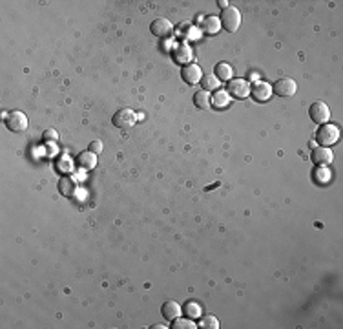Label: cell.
<instances>
[{"mask_svg": "<svg viewBox=\"0 0 343 329\" xmlns=\"http://www.w3.org/2000/svg\"><path fill=\"white\" fill-rule=\"evenodd\" d=\"M88 150H92L94 154H100V152H102V143H100L99 139H95V141L90 143Z\"/></svg>", "mask_w": 343, "mask_h": 329, "instance_id": "26", "label": "cell"}, {"mask_svg": "<svg viewBox=\"0 0 343 329\" xmlns=\"http://www.w3.org/2000/svg\"><path fill=\"white\" fill-rule=\"evenodd\" d=\"M68 165L70 167H72V159H70V157H62V159H60V170H68Z\"/></svg>", "mask_w": 343, "mask_h": 329, "instance_id": "27", "label": "cell"}, {"mask_svg": "<svg viewBox=\"0 0 343 329\" xmlns=\"http://www.w3.org/2000/svg\"><path fill=\"white\" fill-rule=\"evenodd\" d=\"M194 105L198 106V108H201V110L210 108V94H208V92H204V90H199V92H196V94H194Z\"/></svg>", "mask_w": 343, "mask_h": 329, "instance_id": "19", "label": "cell"}, {"mask_svg": "<svg viewBox=\"0 0 343 329\" xmlns=\"http://www.w3.org/2000/svg\"><path fill=\"white\" fill-rule=\"evenodd\" d=\"M181 77L186 81L188 84H196V83H201V77H203V72L199 68L198 64H186L182 66V72H181Z\"/></svg>", "mask_w": 343, "mask_h": 329, "instance_id": "12", "label": "cell"}, {"mask_svg": "<svg viewBox=\"0 0 343 329\" xmlns=\"http://www.w3.org/2000/svg\"><path fill=\"white\" fill-rule=\"evenodd\" d=\"M226 92H228L232 97H236V99H244V97H248L250 95V84H248V81H244V79H230Z\"/></svg>", "mask_w": 343, "mask_h": 329, "instance_id": "7", "label": "cell"}, {"mask_svg": "<svg viewBox=\"0 0 343 329\" xmlns=\"http://www.w3.org/2000/svg\"><path fill=\"white\" fill-rule=\"evenodd\" d=\"M230 103V94L226 90H216L214 95L210 97V105H214L216 108H224Z\"/></svg>", "mask_w": 343, "mask_h": 329, "instance_id": "16", "label": "cell"}, {"mask_svg": "<svg viewBox=\"0 0 343 329\" xmlns=\"http://www.w3.org/2000/svg\"><path fill=\"white\" fill-rule=\"evenodd\" d=\"M184 313H186L188 318L201 316V305H199L198 302H186L184 303Z\"/></svg>", "mask_w": 343, "mask_h": 329, "instance_id": "23", "label": "cell"}, {"mask_svg": "<svg viewBox=\"0 0 343 329\" xmlns=\"http://www.w3.org/2000/svg\"><path fill=\"white\" fill-rule=\"evenodd\" d=\"M308 115H310V119L314 121V123L323 125V123H327V121L330 119V110H328V106L325 105L323 101H316V103L308 108Z\"/></svg>", "mask_w": 343, "mask_h": 329, "instance_id": "8", "label": "cell"}, {"mask_svg": "<svg viewBox=\"0 0 343 329\" xmlns=\"http://www.w3.org/2000/svg\"><path fill=\"white\" fill-rule=\"evenodd\" d=\"M316 141L322 146H332L340 141V128L332 123H323L316 132Z\"/></svg>", "mask_w": 343, "mask_h": 329, "instance_id": "1", "label": "cell"}, {"mask_svg": "<svg viewBox=\"0 0 343 329\" xmlns=\"http://www.w3.org/2000/svg\"><path fill=\"white\" fill-rule=\"evenodd\" d=\"M272 92H274L276 95H280V97H292V95L298 92V84H296V81L290 77H281L274 83Z\"/></svg>", "mask_w": 343, "mask_h": 329, "instance_id": "5", "label": "cell"}, {"mask_svg": "<svg viewBox=\"0 0 343 329\" xmlns=\"http://www.w3.org/2000/svg\"><path fill=\"white\" fill-rule=\"evenodd\" d=\"M250 95L254 97L258 103H265V101L270 99L272 95V86L268 83H263V81H258L250 86Z\"/></svg>", "mask_w": 343, "mask_h": 329, "instance_id": "10", "label": "cell"}, {"mask_svg": "<svg viewBox=\"0 0 343 329\" xmlns=\"http://www.w3.org/2000/svg\"><path fill=\"white\" fill-rule=\"evenodd\" d=\"M161 313H162V316H164V318L172 322V320H176L177 316H181L182 309H181V305L176 302V300H166V302L162 303Z\"/></svg>", "mask_w": 343, "mask_h": 329, "instance_id": "13", "label": "cell"}, {"mask_svg": "<svg viewBox=\"0 0 343 329\" xmlns=\"http://www.w3.org/2000/svg\"><path fill=\"white\" fill-rule=\"evenodd\" d=\"M219 8H223V10H224V8H228V6H226V2H224V0H221V2H219Z\"/></svg>", "mask_w": 343, "mask_h": 329, "instance_id": "28", "label": "cell"}, {"mask_svg": "<svg viewBox=\"0 0 343 329\" xmlns=\"http://www.w3.org/2000/svg\"><path fill=\"white\" fill-rule=\"evenodd\" d=\"M44 141H48V143H55L58 139V134H57V130H52V128H48V130H44Z\"/></svg>", "mask_w": 343, "mask_h": 329, "instance_id": "25", "label": "cell"}, {"mask_svg": "<svg viewBox=\"0 0 343 329\" xmlns=\"http://www.w3.org/2000/svg\"><path fill=\"white\" fill-rule=\"evenodd\" d=\"M172 59H174L177 64L186 66V64L192 63V59H194L192 48L188 46L186 42H179V44H176V46H174V50H172Z\"/></svg>", "mask_w": 343, "mask_h": 329, "instance_id": "6", "label": "cell"}, {"mask_svg": "<svg viewBox=\"0 0 343 329\" xmlns=\"http://www.w3.org/2000/svg\"><path fill=\"white\" fill-rule=\"evenodd\" d=\"M75 190H77V185H75V181L72 178L64 176V178L58 179V192L62 194L64 198H72Z\"/></svg>", "mask_w": 343, "mask_h": 329, "instance_id": "15", "label": "cell"}, {"mask_svg": "<svg viewBox=\"0 0 343 329\" xmlns=\"http://www.w3.org/2000/svg\"><path fill=\"white\" fill-rule=\"evenodd\" d=\"M314 179H316L318 183L325 185V183H328V179H330V172H328L327 168L318 167L316 170H314Z\"/></svg>", "mask_w": 343, "mask_h": 329, "instance_id": "24", "label": "cell"}, {"mask_svg": "<svg viewBox=\"0 0 343 329\" xmlns=\"http://www.w3.org/2000/svg\"><path fill=\"white\" fill-rule=\"evenodd\" d=\"M219 21H221V26L226 30L228 33H234L240 30L241 26V13L238 8H234V6H228V8H224L223 13H221V17H219Z\"/></svg>", "mask_w": 343, "mask_h": 329, "instance_id": "2", "label": "cell"}, {"mask_svg": "<svg viewBox=\"0 0 343 329\" xmlns=\"http://www.w3.org/2000/svg\"><path fill=\"white\" fill-rule=\"evenodd\" d=\"M172 329H198V324H194L190 318H179L172 320Z\"/></svg>", "mask_w": 343, "mask_h": 329, "instance_id": "22", "label": "cell"}, {"mask_svg": "<svg viewBox=\"0 0 343 329\" xmlns=\"http://www.w3.org/2000/svg\"><path fill=\"white\" fill-rule=\"evenodd\" d=\"M221 28V21L219 17H204L203 19V24H201V30L208 35H216Z\"/></svg>", "mask_w": 343, "mask_h": 329, "instance_id": "17", "label": "cell"}, {"mask_svg": "<svg viewBox=\"0 0 343 329\" xmlns=\"http://www.w3.org/2000/svg\"><path fill=\"white\" fill-rule=\"evenodd\" d=\"M150 32L156 37L166 39V37H172V33H174V26H172V22L168 19H162L161 17V19H156V21L152 22Z\"/></svg>", "mask_w": 343, "mask_h": 329, "instance_id": "11", "label": "cell"}, {"mask_svg": "<svg viewBox=\"0 0 343 329\" xmlns=\"http://www.w3.org/2000/svg\"><path fill=\"white\" fill-rule=\"evenodd\" d=\"M77 165L84 170H92L97 167V154H94L92 150H84L77 156Z\"/></svg>", "mask_w": 343, "mask_h": 329, "instance_id": "14", "label": "cell"}, {"mask_svg": "<svg viewBox=\"0 0 343 329\" xmlns=\"http://www.w3.org/2000/svg\"><path fill=\"white\" fill-rule=\"evenodd\" d=\"M198 327H203V329H218L219 327V320L214 316V314H204L203 318L199 320Z\"/></svg>", "mask_w": 343, "mask_h": 329, "instance_id": "21", "label": "cell"}, {"mask_svg": "<svg viewBox=\"0 0 343 329\" xmlns=\"http://www.w3.org/2000/svg\"><path fill=\"white\" fill-rule=\"evenodd\" d=\"M219 81H230L234 77V70L228 63H218L216 64V73H214Z\"/></svg>", "mask_w": 343, "mask_h": 329, "instance_id": "18", "label": "cell"}, {"mask_svg": "<svg viewBox=\"0 0 343 329\" xmlns=\"http://www.w3.org/2000/svg\"><path fill=\"white\" fill-rule=\"evenodd\" d=\"M310 159L318 167H327V165H330L334 161V152L328 150L327 146H318V148L312 150Z\"/></svg>", "mask_w": 343, "mask_h": 329, "instance_id": "9", "label": "cell"}, {"mask_svg": "<svg viewBox=\"0 0 343 329\" xmlns=\"http://www.w3.org/2000/svg\"><path fill=\"white\" fill-rule=\"evenodd\" d=\"M201 86H203L204 92H216V90H219V79L214 75V73H210V75H203L201 77Z\"/></svg>", "mask_w": 343, "mask_h": 329, "instance_id": "20", "label": "cell"}, {"mask_svg": "<svg viewBox=\"0 0 343 329\" xmlns=\"http://www.w3.org/2000/svg\"><path fill=\"white\" fill-rule=\"evenodd\" d=\"M112 121H114V125L117 126V128H120V130H128V128H132V126L137 123V114L130 108H120L114 114Z\"/></svg>", "mask_w": 343, "mask_h": 329, "instance_id": "3", "label": "cell"}, {"mask_svg": "<svg viewBox=\"0 0 343 329\" xmlns=\"http://www.w3.org/2000/svg\"><path fill=\"white\" fill-rule=\"evenodd\" d=\"M28 125H30V121H28V115L24 112L13 110V112L6 115V126L11 132H24L28 128Z\"/></svg>", "mask_w": 343, "mask_h": 329, "instance_id": "4", "label": "cell"}]
</instances>
